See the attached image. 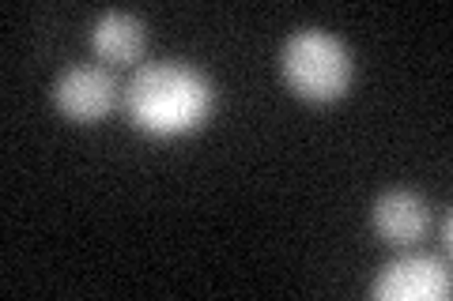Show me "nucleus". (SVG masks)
<instances>
[{"instance_id":"f257e3e1","label":"nucleus","mask_w":453,"mask_h":301,"mask_svg":"<svg viewBox=\"0 0 453 301\" xmlns=\"http://www.w3.org/2000/svg\"><path fill=\"white\" fill-rule=\"evenodd\" d=\"M216 106V91L196 68L181 61H155L136 68L125 87L129 121L155 139H174L196 132Z\"/></svg>"},{"instance_id":"f03ea898","label":"nucleus","mask_w":453,"mask_h":301,"mask_svg":"<svg viewBox=\"0 0 453 301\" xmlns=\"http://www.w3.org/2000/svg\"><path fill=\"white\" fill-rule=\"evenodd\" d=\"M280 71L303 102L329 106L351 91L356 61H351V49L336 34L321 31V26H303L283 41Z\"/></svg>"},{"instance_id":"7ed1b4c3","label":"nucleus","mask_w":453,"mask_h":301,"mask_svg":"<svg viewBox=\"0 0 453 301\" xmlns=\"http://www.w3.org/2000/svg\"><path fill=\"white\" fill-rule=\"evenodd\" d=\"M453 290V275L438 256H396L378 271L371 294L378 301H446Z\"/></svg>"},{"instance_id":"20e7f679","label":"nucleus","mask_w":453,"mask_h":301,"mask_svg":"<svg viewBox=\"0 0 453 301\" xmlns=\"http://www.w3.org/2000/svg\"><path fill=\"white\" fill-rule=\"evenodd\" d=\"M118 102V83L106 68L95 64H73L65 68L53 83V106L76 124H95Z\"/></svg>"},{"instance_id":"39448f33","label":"nucleus","mask_w":453,"mask_h":301,"mask_svg":"<svg viewBox=\"0 0 453 301\" xmlns=\"http://www.w3.org/2000/svg\"><path fill=\"white\" fill-rule=\"evenodd\" d=\"M371 222H374L378 237H386L389 245H416L431 226V207L423 204L416 192L393 189V192L374 199Z\"/></svg>"},{"instance_id":"423d86ee","label":"nucleus","mask_w":453,"mask_h":301,"mask_svg":"<svg viewBox=\"0 0 453 301\" xmlns=\"http://www.w3.org/2000/svg\"><path fill=\"white\" fill-rule=\"evenodd\" d=\"M148 46L144 19L129 11H106L91 26V49L110 64H133Z\"/></svg>"},{"instance_id":"0eeeda50","label":"nucleus","mask_w":453,"mask_h":301,"mask_svg":"<svg viewBox=\"0 0 453 301\" xmlns=\"http://www.w3.org/2000/svg\"><path fill=\"white\" fill-rule=\"evenodd\" d=\"M442 245L449 249V214H446V219H442Z\"/></svg>"}]
</instances>
